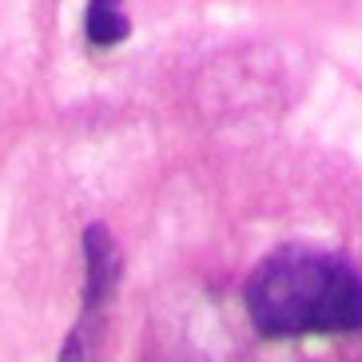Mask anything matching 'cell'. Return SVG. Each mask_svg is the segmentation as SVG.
Instances as JSON below:
<instances>
[{"label": "cell", "instance_id": "cell-1", "mask_svg": "<svg viewBox=\"0 0 362 362\" xmlns=\"http://www.w3.org/2000/svg\"><path fill=\"white\" fill-rule=\"evenodd\" d=\"M247 315L267 339L362 330V271L330 251H275L247 279Z\"/></svg>", "mask_w": 362, "mask_h": 362}, {"label": "cell", "instance_id": "cell-2", "mask_svg": "<svg viewBox=\"0 0 362 362\" xmlns=\"http://www.w3.org/2000/svg\"><path fill=\"white\" fill-rule=\"evenodd\" d=\"M119 271H124V255H119L116 235L104 223H92L84 231V315L80 322H96L107 298L116 295Z\"/></svg>", "mask_w": 362, "mask_h": 362}, {"label": "cell", "instance_id": "cell-3", "mask_svg": "<svg viewBox=\"0 0 362 362\" xmlns=\"http://www.w3.org/2000/svg\"><path fill=\"white\" fill-rule=\"evenodd\" d=\"M84 33L96 48L124 44L132 33V16L124 12V0H88L84 12Z\"/></svg>", "mask_w": 362, "mask_h": 362}]
</instances>
